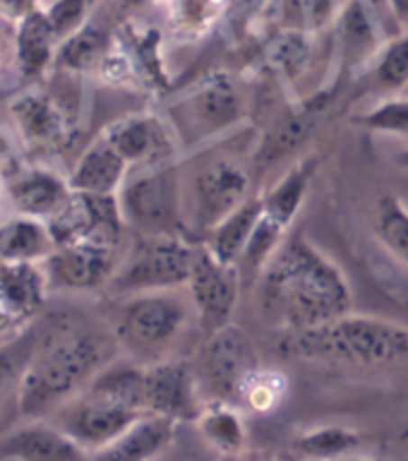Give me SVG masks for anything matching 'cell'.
Here are the masks:
<instances>
[{"label": "cell", "mask_w": 408, "mask_h": 461, "mask_svg": "<svg viewBox=\"0 0 408 461\" xmlns=\"http://www.w3.org/2000/svg\"><path fill=\"white\" fill-rule=\"evenodd\" d=\"M259 315L281 334L313 330L353 305L341 267L305 233H288L258 276Z\"/></svg>", "instance_id": "obj_1"}, {"label": "cell", "mask_w": 408, "mask_h": 461, "mask_svg": "<svg viewBox=\"0 0 408 461\" xmlns=\"http://www.w3.org/2000/svg\"><path fill=\"white\" fill-rule=\"evenodd\" d=\"M118 351L113 330L82 320L60 322L29 356L14 399L17 413L39 418L56 406L60 409L115 360Z\"/></svg>", "instance_id": "obj_2"}, {"label": "cell", "mask_w": 408, "mask_h": 461, "mask_svg": "<svg viewBox=\"0 0 408 461\" xmlns=\"http://www.w3.org/2000/svg\"><path fill=\"white\" fill-rule=\"evenodd\" d=\"M279 353L286 360L353 370L406 367L408 327L385 317L356 315L349 310L313 330L281 334Z\"/></svg>", "instance_id": "obj_3"}, {"label": "cell", "mask_w": 408, "mask_h": 461, "mask_svg": "<svg viewBox=\"0 0 408 461\" xmlns=\"http://www.w3.org/2000/svg\"><path fill=\"white\" fill-rule=\"evenodd\" d=\"M193 324H197V315L187 288H168L121 295L111 330L130 360L150 366L176 358L173 348Z\"/></svg>", "instance_id": "obj_4"}, {"label": "cell", "mask_w": 408, "mask_h": 461, "mask_svg": "<svg viewBox=\"0 0 408 461\" xmlns=\"http://www.w3.org/2000/svg\"><path fill=\"white\" fill-rule=\"evenodd\" d=\"M250 113L248 94L229 72H212L166 106V121L183 151L200 149L236 132Z\"/></svg>", "instance_id": "obj_5"}, {"label": "cell", "mask_w": 408, "mask_h": 461, "mask_svg": "<svg viewBox=\"0 0 408 461\" xmlns=\"http://www.w3.org/2000/svg\"><path fill=\"white\" fill-rule=\"evenodd\" d=\"M118 202L128 229L137 236H190L180 161L130 171Z\"/></svg>", "instance_id": "obj_6"}, {"label": "cell", "mask_w": 408, "mask_h": 461, "mask_svg": "<svg viewBox=\"0 0 408 461\" xmlns=\"http://www.w3.org/2000/svg\"><path fill=\"white\" fill-rule=\"evenodd\" d=\"M317 171V158L305 157L295 161L286 173H281V178L262 190V214L255 226L250 243L238 259L240 274L245 284H255L267 262L286 240L294 226L295 216L308 200V190L313 185Z\"/></svg>", "instance_id": "obj_7"}, {"label": "cell", "mask_w": 408, "mask_h": 461, "mask_svg": "<svg viewBox=\"0 0 408 461\" xmlns=\"http://www.w3.org/2000/svg\"><path fill=\"white\" fill-rule=\"evenodd\" d=\"M197 240L190 236H137L121 255L108 294L132 295L144 291L186 288L193 272Z\"/></svg>", "instance_id": "obj_8"}, {"label": "cell", "mask_w": 408, "mask_h": 461, "mask_svg": "<svg viewBox=\"0 0 408 461\" xmlns=\"http://www.w3.org/2000/svg\"><path fill=\"white\" fill-rule=\"evenodd\" d=\"M252 166L233 154H212L186 180L187 229L200 240L212 226L250 197Z\"/></svg>", "instance_id": "obj_9"}, {"label": "cell", "mask_w": 408, "mask_h": 461, "mask_svg": "<svg viewBox=\"0 0 408 461\" xmlns=\"http://www.w3.org/2000/svg\"><path fill=\"white\" fill-rule=\"evenodd\" d=\"M259 363L262 358L250 334L238 324H226L222 330L204 334V341L195 351L190 367L204 402L222 399L236 403L240 384Z\"/></svg>", "instance_id": "obj_10"}, {"label": "cell", "mask_w": 408, "mask_h": 461, "mask_svg": "<svg viewBox=\"0 0 408 461\" xmlns=\"http://www.w3.org/2000/svg\"><path fill=\"white\" fill-rule=\"evenodd\" d=\"M243 286L245 281L238 265L216 258L207 245L197 240V255H195L193 272L186 288L193 301L202 334H212L231 324Z\"/></svg>", "instance_id": "obj_11"}, {"label": "cell", "mask_w": 408, "mask_h": 461, "mask_svg": "<svg viewBox=\"0 0 408 461\" xmlns=\"http://www.w3.org/2000/svg\"><path fill=\"white\" fill-rule=\"evenodd\" d=\"M140 416H142L140 411L121 399L106 394L94 384H86L82 392H77L58 409L56 423L75 442L85 447L89 456H94Z\"/></svg>", "instance_id": "obj_12"}, {"label": "cell", "mask_w": 408, "mask_h": 461, "mask_svg": "<svg viewBox=\"0 0 408 461\" xmlns=\"http://www.w3.org/2000/svg\"><path fill=\"white\" fill-rule=\"evenodd\" d=\"M58 245L94 243L121 248L128 223L122 219L118 194H92L72 190L70 200L49 221Z\"/></svg>", "instance_id": "obj_13"}, {"label": "cell", "mask_w": 408, "mask_h": 461, "mask_svg": "<svg viewBox=\"0 0 408 461\" xmlns=\"http://www.w3.org/2000/svg\"><path fill=\"white\" fill-rule=\"evenodd\" d=\"M101 135L121 151L122 158L130 164V171L176 164L183 154L178 137L166 121V115L154 111L122 115Z\"/></svg>", "instance_id": "obj_14"}, {"label": "cell", "mask_w": 408, "mask_h": 461, "mask_svg": "<svg viewBox=\"0 0 408 461\" xmlns=\"http://www.w3.org/2000/svg\"><path fill=\"white\" fill-rule=\"evenodd\" d=\"M50 291L43 262H0V339L20 337L46 305Z\"/></svg>", "instance_id": "obj_15"}, {"label": "cell", "mask_w": 408, "mask_h": 461, "mask_svg": "<svg viewBox=\"0 0 408 461\" xmlns=\"http://www.w3.org/2000/svg\"><path fill=\"white\" fill-rule=\"evenodd\" d=\"M200 387L190 360L166 358L144 366V411L176 418L178 423H193L202 409Z\"/></svg>", "instance_id": "obj_16"}, {"label": "cell", "mask_w": 408, "mask_h": 461, "mask_svg": "<svg viewBox=\"0 0 408 461\" xmlns=\"http://www.w3.org/2000/svg\"><path fill=\"white\" fill-rule=\"evenodd\" d=\"M10 121L20 142L36 154H58L72 140V121L49 94L22 92L10 101Z\"/></svg>", "instance_id": "obj_17"}, {"label": "cell", "mask_w": 408, "mask_h": 461, "mask_svg": "<svg viewBox=\"0 0 408 461\" xmlns=\"http://www.w3.org/2000/svg\"><path fill=\"white\" fill-rule=\"evenodd\" d=\"M121 262V248L94 243L58 245L43 267L49 272L50 286L65 291H99L108 288Z\"/></svg>", "instance_id": "obj_18"}, {"label": "cell", "mask_w": 408, "mask_h": 461, "mask_svg": "<svg viewBox=\"0 0 408 461\" xmlns=\"http://www.w3.org/2000/svg\"><path fill=\"white\" fill-rule=\"evenodd\" d=\"M330 32L334 36L337 77L363 70L373 63L387 41L382 39L380 22L366 0H346Z\"/></svg>", "instance_id": "obj_19"}, {"label": "cell", "mask_w": 408, "mask_h": 461, "mask_svg": "<svg viewBox=\"0 0 408 461\" xmlns=\"http://www.w3.org/2000/svg\"><path fill=\"white\" fill-rule=\"evenodd\" d=\"M330 94H313L310 99L301 101L295 106H288L284 113L277 115L259 140L258 149L252 151V171H267L269 166L279 164L281 158L301 149V144L308 140V135L315 128L320 111H322Z\"/></svg>", "instance_id": "obj_20"}, {"label": "cell", "mask_w": 408, "mask_h": 461, "mask_svg": "<svg viewBox=\"0 0 408 461\" xmlns=\"http://www.w3.org/2000/svg\"><path fill=\"white\" fill-rule=\"evenodd\" d=\"M70 180L43 166L17 168L5 178V197L13 204L14 214L50 221L70 200Z\"/></svg>", "instance_id": "obj_21"}, {"label": "cell", "mask_w": 408, "mask_h": 461, "mask_svg": "<svg viewBox=\"0 0 408 461\" xmlns=\"http://www.w3.org/2000/svg\"><path fill=\"white\" fill-rule=\"evenodd\" d=\"M89 454L58 423H29L13 428L0 438V459L14 461H70L86 459Z\"/></svg>", "instance_id": "obj_22"}, {"label": "cell", "mask_w": 408, "mask_h": 461, "mask_svg": "<svg viewBox=\"0 0 408 461\" xmlns=\"http://www.w3.org/2000/svg\"><path fill=\"white\" fill-rule=\"evenodd\" d=\"M178 420L159 413H142L118 438L94 456L99 459L144 461L168 452L178 435Z\"/></svg>", "instance_id": "obj_23"}, {"label": "cell", "mask_w": 408, "mask_h": 461, "mask_svg": "<svg viewBox=\"0 0 408 461\" xmlns=\"http://www.w3.org/2000/svg\"><path fill=\"white\" fill-rule=\"evenodd\" d=\"M128 176V161L106 137L99 135L79 154L68 180H70L72 190H77V193L118 194Z\"/></svg>", "instance_id": "obj_24"}, {"label": "cell", "mask_w": 408, "mask_h": 461, "mask_svg": "<svg viewBox=\"0 0 408 461\" xmlns=\"http://www.w3.org/2000/svg\"><path fill=\"white\" fill-rule=\"evenodd\" d=\"M56 248V236L49 221L43 219L13 214L5 221H0V262L3 265L46 262Z\"/></svg>", "instance_id": "obj_25"}, {"label": "cell", "mask_w": 408, "mask_h": 461, "mask_svg": "<svg viewBox=\"0 0 408 461\" xmlns=\"http://www.w3.org/2000/svg\"><path fill=\"white\" fill-rule=\"evenodd\" d=\"M193 425L202 442L212 447L216 454L238 456L248 449V425L243 409L236 403L209 399L193 418Z\"/></svg>", "instance_id": "obj_26"}, {"label": "cell", "mask_w": 408, "mask_h": 461, "mask_svg": "<svg viewBox=\"0 0 408 461\" xmlns=\"http://www.w3.org/2000/svg\"><path fill=\"white\" fill-rule=\"evenodd\" d=\"M14 29V58L17 68L24 79L41 77L43 72L53 68L56 60L58 39L56 29L50 24L46 7L39 13L29 14L27 20H22Z\"/></svg>", "instance_id": "obj_27"}, {"label": "cell", "mask_w": 408, "mask_h": 461, "mask_svg": "<svg viewBox=\"0 0 408 461\" xmlns=\"http://www.w3.org/2000/svg\"><path fill=\"white\" fill-rule=\"evenodd\" d=\"M259 214H262V194L252 193L243 204H238L231 214H226L216 226H212L200 238V243L207 245L216 258L238 265V259H240V255L250 243L252 233H255Z\"/></svg>", "instance_id": "obj_28"}, {"label": "cell", "mask_w": 408, "mask_h": 461, "mask_svg": "<svg viewBox=\"0 0 408 461\" xmlns=\"http://www.w3.org/2000/svg\"><path fill=\"white\" fill-rule=\"evenodd\" d=\"M115 43V34L106 32L92 20L85 22L82 27L75 29L70 36H65L63 41L58 43L56 60L53 68L56 70L75 72V75H85V72H99L101 63L106 60Z\"/></svg>", "instance_id": "obj_29"}, {"label": "cell", "mask_w": 408, "mask_h": 461, "mask_svg": "<svg viewBox=\"0 0 408 461\" xmlns=\"http://www.w3.org/2000/svg\"><path fill=\"white\" fill-rule=\"evenodd\" d=\"M366 435L349 425H315L288 439V452L301 459H344L366 447Z\"/></svg>", "instance_id": "obj_30"}, {"label": "cell", "mask_w": 408, "mask_h": 461, "mask_svg": "<svg viewBox=\"0 0 408 461\" xmlns=\"http://www.w3.org/2000/svg\"><path fill=\"white\" fill-rule=\"evenodd\" d=\"M115 41L132 60L140 85H150L154 89L168 85L164 60H161V34L159 29L144 27L137 22H122L115 29Z\"/></svg>", "instance_id": "obj_31"}, {"label": "cell", "mask_w": 408, "mask_h": 461, "mask_svg": "<svg viewBox=\"0 0 408 461\" xmlns=\"http://www.w3.org/2000/svg\"><path fill=\"white\" fill-rule=\"evenodd\" d=\"M344 5L346 0H269L265 10H272L277 29L322 34L331 29Z\"/></svg>", "instance_id": "obj_32"}, {"label": "cell", "mask_w": 408, "mask_h": 461, "mask_svg": "<svg viewBox=\"0 0 408 461\" xmlns=\"http://www.w3.org/2000/svg\"><path fill=\"white\" fill-rule=\"evenodd\" d=\"M157 5L164 7L173 34L195 41L222 20L233 0H157Z\"/></svg>", "instance_id": "obj_33"}, {"label": "cell", "mask_w": 408, "mask_h": 461, "mask_svg": "<svg viewBox=\"0 0 408 461\" xmlns=\"http://www.w3.org/2000/svg\"><path fill=\"white\" fill-rule=\"evenodd\" d=\"M288 392H291L288 375L279 367L259 363L240 384L236 403L255 416H269L277 409H281V403L288 399Z\"/></svg>", "instance_id": "obj_34"}, {"label": "cell", "mask_w": 408, "mask_h": 461, "mask_svg": "<svg viewBox=\"0 0 408 461\" xmlns=\"http://www.w3.org/2000/svg\"><path fill=\"white\" fill-rule=\"evenodd\" d=\"M317 34L294 32V29H277L267 46V58L272 70L286 82H298L313 65V39Z\"/></svg>", "instance_id": "obj_35"}, {"label": "cell", "mask_w": 408, "mask_h": 461, "mask_svg": "<svg viewBox=\"0 0 408 461\" xmlns=\"http://www.w3.org/2000/svg\"><path fill=\"white\" fill-rule=\"evenodd\" d=\"M373 236L408 269V204L396 194H382L373 212Z\"/></svg>", "instance_id": "obj_36"}, {"label": "cell", "mask_w": 408, "mask_h": 461, "mask_svg": "<svg viewBox=\"0 0 408 461\" xmlns=\"http://www.w3.org/2000/svg\"><path fill=\"white\" fill-rule=\"evenodd\" d=\"M375 89L382 96L408 92V34H396L385 41L373 63L367 65Z\"/></svg>", "instance_id": "obj_37"}, {"label": "cell", "mask_w": 408, "mask_h": 461, "mask_svg": "<svg viewBox=\"0 0 408 461\" xmlns=\"http://www.w3.org/2000/svg\"><path fill=\"white\" fill-rule=\"evenodd\" d=\"M356 125L367 132L392 135L408 142V94L382 96L366 113L356 115Z\"/></svg>", "instance_id": "obj_38"}, {"label": "cell", "mask_w": 408, "mask_h": 461, "mask_svg": "<svg viewBox=\"0 0 408 461\" xmlns=\"http://www.w3.org/2000/svg\"><path fill=\"white\" fill-rule=\"evenodd\" d=\"M34 351V346L24 348L20 337H13V344L0 346V409L5 406L10 399H17V389L27 360Z\"/></svg>", "instance_id": "obj_39"}, {"label": "cell", "mask_w": 408, "mask_h": 461, "mask_svg": "<svg viewBox=\"0 0 408 461\" xmlns=\"http://www.w3.org/2000/svg\"><path fill=\"white\" fill-rule=\"evenodd\" d=\"M96 5H99V0H53L50 5H46V13H49L58 39L63 41L65 36H70L75 29L92 20Z\"/></svg>", "instance_id": "obj_40"}, {"label": "cell", "mask_w": 408, "mask_h": 461, "mask_svg": "<svg viewBox=\"0 0 408 461\" xmlns=\"http://www.w3.org/2000/svg\"><path fill=\"white\" fill-rule=\"evenodd\" d=\"M43 0H0V20L17 27L22 20H27L29 14L43 10Z\"/></svg>", "instance_id": "obj_41"}, {"label": "cell", "mask_w": 408, "mask_h": 461, "mask_svg": "<svg viewBox=\"0 0 408 461\" xmlns=\"http://www.w3.org/2000/svg\"><path fill=\"white\" fill-rule=\"evenodd\" d=\"M389 17L394 20L396 34H408V0H385Z\"/></svg>", "instance_id": "obj_42"}, {"label": "cell", "mask_w": 408, "mask_h": 461, "mask_svg": "<svg viewBox=\"0 0 408 461\" xmlns=\"http://www.w3.org/2000/svg\"><path fill=\"white\" fill-rule=\"evenodd\" d=\"M236 3H240L243 7H250L252 13H258V10H265L269 0H236Z\"/></svg>", "instance_id": "obj_43"}, {"label": "cell", "mask_w": 408, "mask_h": 461, "mask_svg": "<svg viewBox=\"0 0 408 461\" xmlns=\"http://www.w3.org/2000/svg\"><path fill=\"white\" fill-rule=\"evenodd\" d=\"M394 164L399 166V168H403V171H408V147H406V149H402V151H396Z\"/></svg>", "instance_id": "obj_44"}, {"label": "cell", "mask_w": 408, "mask_h": 461, "mask_svg": "<svg viewBox=\"0 0 408 461\" xmlns=\"http://www.w3.org/2000/svg\"><path fill=\"white\" fill-rule=\"evenodd\" d=\"M3 194H5V176H3V168H0V200H3Z\"/></svg>", "instance_id": "obj_45"}, {"label": "cell", "mask_w": 408, "mask_h": 461, "mask_svg": "<svg viewBox=\"0 0 408 461\" xmlns=\"http://www.w3.org/2000/svg\"><path fill=\"white\" fill-rule=\"evenodd\" d=\"M5 151H7V142H5V137L0 135V157H3Z\"/></svg>", "instance_id": "obj_46"}, {"label": "cell", "mask_w": 408, "mask_h": 461, "mask_svg": "<svg viewBox=\"0 0 408 461\" xmlns=\"http://www.w3.org/2000/svg\"><path fill=\"white\" fill-rule=\"evenodd\" d=\"M403 438H408V428H406V430H403Z\"/></svg>", "instance_id": "obj_47"}, {"label": "cell", "mask_w": 408, "mask_h": 461, "mask_svg": "<svg viewBox=\"0 0 408 461\" xmlns=\"http://www.w3.org/2000/svg\"><path fill=\"white\" fill-rule=\"evenodd\" d=\"M0 63H3V58H0Z\"/></svg>", "instance_id": "obj_48"}, {"label": "cell", "mask_w": 408, "mask_h": 461, "mask_svg": "<svg viewBox=\"0 0 408 461\" xmlns=\"http://www.w3.org/2000/svg\"><path fill=\"white\" fill-rule=\"evenodd\" d=\"M403 94H408V92H403Z\"/></svg>", "instance_id": "obj_49"}]
</instances>
